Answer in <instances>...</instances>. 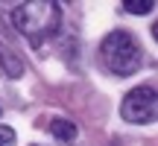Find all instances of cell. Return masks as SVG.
Instances as JSON below:
<instances>
[{
    "instance_id": "obj_1",
    "label": "cell",
    "mask_w": 158,
    "mask_h": 146,
    "mask_svg": "<svg viewBox=\"0 0 158 146\" xmlns=\"http://www.w3.org/2000/svg\"><path fill=\"white\" fill-rule=\"evenodd\" d=\"M12 23L15 29L29 41L32 47H41L47 38L59 32V23H62V9L59 3L50 0H35V3H21L12 9Z\"/></svg>"
},
{
    "instance_id": "obj_2",
    "label": "cell",
    "mask_w": 158,
    "mask_h": 146,
    "mask_svg": "<svg viewBox=\"0 0 158 146\" xmlns=\"http://www.w3.org/2000/svg\"><path fill=\"white\" fill-rule=\"evenodd\" d=\"M100 59L114 76H132L143 62V53H141V44L132 32L126 29H114L102 38L100 44Z\"/></svg>"
},
{
    "instance_id": "obj_3",
    "label": "cell",
    "mask_w": 158,
    "mask_h": 146,
    "mask_svg": "<svg viewBox=\"0 0 158 146\" xmlns=\"http://www.w3.org/2000/svg\"><path fill=\"white\" fill-rule=\"evenodd\" d=\"M155 111H158V99H155V85H138L120 102V117L126 123L135 126H147L155 123Z\"/></svg>"
},
{
    "instance_id": "obj_4",
    "label": "cell",
    "mask_w": 158,
    "mask_h": 146,
    "mask_svg": "<svg viewBox=\"0 0 158 146\" xmlns=\"http://www.w3.org/2000/svg\"><path fill=\"white\" fill-rule=\"evenodd\" d=\"M50 132H53V137L62 140V143H73L76 137H79L76 123H70L68 117H53V120H50Z\"/></svg>"
},
{
    "instance_id": "obj_5",
    "label": "cell",
    "mask_w": 158,
    "mask_h": 146,
    "mask_svg": "<svg viewBox=\"0 0 158 146\" xmlns=\"http://www.w3.org/2000/svg\"><path fill=\"white\" fill-rule=\"evenodd\" d=\"M123 12H129V15H147V12H152V3H149V0H141V3H123Z\"/></svg>"
},
{
    "instance_id": "obj_6",
    "label": "cell",
    "mask_w": 158,
    "mask_h": 146,
    "mask_svg": "<svg viewBox=\"0 0 158 146\" xmlns=\"http://www.w3.org/2000/svg\"><path fill=\"white\" fill-rule=\"evenodd\" d=\"M15 140V129H9V126H0V143H12Z\"/></svg>"
},
{
    "instance_id": "obj_7",
    "label": "cell",
    "mask_w": 158,
    "mask_h": 146,
    "mask_svg": "<svg viewBox=\"0 0 158 146\" xmlns=\"http://www.w3.org/2000/svg\"><path fill=\"white\" fill-rule=\"evenodd\" d=\"M0 146H3V143H0Z\"/></svg>"
}]
</instances>
